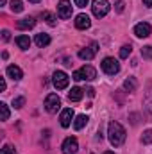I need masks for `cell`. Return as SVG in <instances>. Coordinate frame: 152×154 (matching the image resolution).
I'll return each mask as SVG.
<instances>
[{
  "label": "cell",
  "mask_w": 152,
  "mask_h": 154,
  "mask_svg": "<svg viewBox=\"0 0 152 154\" xmlns=\"http://www.w3.org/2000/svg\"><path fill=\"white\" fill-rule=\"evenodd\" d=\"M108 136H109V142H111L113 147H120L125 142V129H123V125L118 124V122H109Z\"/></svg>",
  "instance_id": "cell-1"
},
{
  "label": "cell",
  "mask_w": 152,
  "mask_h": 154,
  "mask_svg": "<svg viewBox=\"0 0 152 154\" xmlns=\"http://www.w3.org/2000/svg\"><path fill=\"white\" fill-rule=\"evenodd\" d=\"M111 5L108 0H93V5H91V11L97 18H104L108 13H109Z\"/></svg>",
  "instance_id": "cell-2"
},
{
  "label": "cell",
  "mask_w": 152,
  "mask_h": 154,
  "mask_svg": "<svg viewBox=\"0 0 152 154\" xmlns=\"http://www.w3.org/2000/svg\"><path fill=\"white\" fill-rule=\"evenodd\" d=\"M97 77V72H95V68L93 66H90V65H84L82 68H79L74 72V79L75 81H82V79H86V81H93Z\"/></svg>",
  "instance_id": "cell-3"
},
{
  "label": "cell",
  "mask_w": 152,
  "mask_h": 154,
  "mask_svg": "<svg viewBox=\"0 0 152 154\" xmlns=\"http://www.w3.org/2000/svg\"><path fill=\"white\" fill-rule=\"evenodd\" d=\"M61 108V99L57 93H48L45 99V111L47 113H56Z\"/></svg>",
  "instance_id": "cell-4"
},
{
  "label": "cell",
  "mask_w": 152,
  "mask_h": 154,
  "mask_svg": "<svg viewBox=\"0 0 152 154\" xmlns=\"http://www.w3.org/2000/svg\"><path fill=\"white\" fill-rule=\"evenodd\" d=\"M102 70L108 74V75H114L120 72V63L114 59V57H106L102 61Z\"/></svg>",
  "instance_id": "cell-5"
},
{
  "label": "cell",
  "mask_w": 152,
  "mask_h": 154,
  "mask_svg": "<svg viewBox=\"0 0 152 154\" xmlns=\"http://www.w3.org/2000/svg\"><path fill=\"white\" fill-rule=\"evenodd\" d=\"M68 75L65 74V72H61V70H57L54 75H52V82H54V86L57 88V90H65V88H68Z\"/></svg>",
  "instance_id": "cell-6"
},
{
  "label": "cell",
  "mask_w": 152,
  "mask_h": 154,
  "mask_svg": "<svg viewBox=\"0 0 152 154\" xmlns=\"http://www.w3.org/2000/svg\"><path fill=\"white\" fill-rule=\"evenodd\" d=\"M57 16L61 20H68L72 16V4L68 0H61L57 4Z\"/></svg>",
  "instance_id": "cell-7"
},
{
  "label": "cell",
  "mask_w": 152,
  "mask_h": 154,
  "mask_svg": "<svg viewBox=\"0 0 152 154\" xmlns=\"http://www.w3.org/2000/svg\"><path fill=\"white\" fill-rule=\"evenodd\" d=\"M63 154H75L77 149H79V143H77V138L74 136H68L65 142H63Z\"/></svg>",
  "instance_id": "cell-8"
},
{
  "label": "cell",
  "mask_w": 152,
  "mask_h": 154,
  "mask_svg": "<svg viewBox=\"0 0 152 154\" xmlns=\"http://www.w3.org/2000/svg\"><path fill=\"white\" fill-rule=\"evenodd\" d=\"M97 50H99V45H97V43H91L88 48H81V50H79V57H81V59L90 61V59H93V57H95Z\"/></svg>",
  "instance_id": "cell-9"
},
{
  "label": "cell",
  "mask_w": 152,
  "mask_h": 154,
  "mask_svg": "<svg viewBox=\"0 0 152 154\" xmlns=\"http://www.w3.org/2000/svg\"><path fill=\"white\" fill-rule=\"evenodd\" d=\"M150 23H147V22H141V23H136V27H134V34L138 36V38H149L150 36Z\"/></svg>",
  "instance_id": "cell-10"
},
{
  "label": "cell",
  "mask_w": 152,
  "mask_h": 154,
  "mask_svg": "<svg viewBox=\"0 0 152 154\" xmlns=\"http://www.w3.org/2000/svg\"><path fill=\"white\" fill-rule=\"evenodd\" d=\"M72 118H74V109H72V108H66V109H63V111H61L59 122H61V125H63V127H70Z\"/></svg>",
  "instance_id": "cell-11"
},
{
  "label": "cell",
  "mask_w": 152,
  "mask_h": 154,
  "mask_svg": "<svg viewBox=\"0 0 152 154\" xmlns=\"http://www.w3.org/2000/svg\"><path fill=\"white\" fill-rule=\"evenodd\" d=\"M90 25H91V20H90L88 14H77L75 16V27L77 29L84 31V29H88Z\"/></svg>",
  "instance_id": "cell-12"
},
{
  "label": "cell",
  "mask_w": 152,
  "mask_h": 154,
  "mask_svg": "<svg viewBox=\"0 0 152 154\" xmlns=\"http://www.w3.org/2000/svg\"><path fill=\"white\" fill-rule=\"evenodd\" d=\"M7 75L11 77L13 81H20L22 77H23V72H22V68L20 66H16V65H11V66H7Z\"/></svg>",
  "instance_id": "cell-13"
},
{
  "label": "cell",
  "mask_w": 152,
  "mask_h": 154,
  "mask_svg": "<svg viewBox=\"0 0 152 154\" xmlns=\"http://www.w3.org/2000/svg\"><path fill=\"white\" fill-rule=\"evenodd\" d=\"M82 95H84V90H81V88H77V86L68 91V99H70V102H77V100H81Z\"/></svg>",
  "instance_id": "cell-14"
},
{
  "label": "cell",
  "mask_w": 152,
  "mask_h": 154,
  "mask_svg": "<svg viewBox=\"0 0 152 154\" xmlns=\"http://www.w3.org/2000/svg\"><path fill=\"white\" fill-rule=\"evenodd\" d=\"M36 25V20L34 18H23V20H20L18 22V29H22V31H25V29H32Z\"/></svg>",
  "instance_id": "cell-15"
},
{
  "label": "cell",
  "mask_w": 152,
  "mask_h": 154,
  "mask_svg": "<svg viewBox=\"0 0 152 154\" xmlns=\"http://www.w3.org/2000/svg\"><path fill=\"white\" fill-rule=\"evenodd\" d=\"M16 45L22 48V50H27L29 47H31V39H29V36H16Z\"/></svg>",
  "instance_id": "cell-16"
},
{
  "label": "cell",
  "mask_w": 152,
  "mask_h": 154,
  "mask_svg": "<svg viewBox=\"0 0 152 154\" xmlns=\"http://www.w3.org/2000/svg\"><path fill=\"white\" fill-rule=\"evenodd\" d=\"M34 41H36V45H38V47H41V48H43V47H47V45L50 43V36H48V34H45V32H41V34H38V36H36V39H34Z\"/></svg>",
  "instance_id": "cell-17"
},
{
  "label": "cell",
  "mask_w": 152,
  "mask_h": 154,
  "mask_svg": "<svg viewBox=\"0 0 152 154\" xmlns=\"http://www.w3.org/2000/svg\"><path fill=\"white\" fill-rule=\"evenodd\" d=\"M86 124H88V116L86 115H79V116H75V120H74V127H75L77 131L82 129Z\"/></svg>",
  "instance_id": "cell-18"
},
{
  "label": "cell",
  "mask_w": 152,
  "mask_h": 154,
  "mask_svg": "<svg viewBox=\"0 0 152 154\" xmlns=\"http://www.w3.org/2000/svg\"><path fill=\"white\" fill-rule=\"evenodd\" d=\"M136 86H138V82H136V79H134V77H129V79H125V81H123V90H127V91H134V90H136Z\"/></svg>",
  "instance_id": "cell-19"
},
{
  "label": "cell",
  "mask_w": 152,
  "mask_h": 154,
  "mask_svg": "<svg viewBox=\"0 0 152 154\" xmlns=\"http://www.w3.org/2000/svg\"><path fill=\"white\" fill-rule=\"evenodd\" d=\"M11 11H13V13H22V11H23L22 0H11Z\"/></svg>",
  "instance_id": "cell-20"
},
{
  "label": "cell",
  "mask_w": 152,
  "mask_h": 154,
  "mask_svg": "<svg viewBox=\"0 0 152 154\" xmlns=\"http://www.w3.org/2000/svg\"><path fill=\"white\" fill-rule=\"evenodd\" d=\"M131 52H132V47H131V45H123V47L120 48V57H122V59H127V57L131 56Z\"/></svg>",
  "instance_id": "cell-21"
},
{
  "label": "cell",
  "mask_w": 152,
  "mask_h": 154,
  "mask_svg": "<svg viewBox=\"0 0 152 154\" xmlns=\"http://www.w3.org/2000/svg\"><path fill=\"white\" fill-rule=\"evenodd\" d=\"M0 118L2 120H7L9 118V108L5 102H0Z\"/></svg>",
  "instance_id": "cell-22"
},
{
  "label": "cell",
  "mask_w": 152,
  "mask_h": 154,
  "mask_svg": "<svg viewBox=\"0 0 152 154\" xmlns=\"http://www.w3.org/2000/svg\"><path fill=\"white\" fill-rule=\"evenodd\" d=\"M43 20H45L48 25H56V16H54L52 13H48V11L43 13Z\"/></svg>",
  "instance_id": "cell-23"
},
{
  "label": "cell",
  "mask_w": 152,
  "mask_h": 154,
  "mask_svg": "<svg viewBox=\"0 0 152 154\" xmlns=\"http://www.w3.org/2000/svg\"><path fill=\"white\" fill-rule=\"evenodd\" d=\"M141 143H143V145L152 143V129H147V131L143 133V136H141Z\"/></svg>",
  "instance_id": "cell-24"
},
{
  "label": "cell",
  "mask_w": 152,
  "mask_h": 154,
  "mask_svg": "<svg viewBox=\"0 0 152 154\" xmlns=\"http://www.w3.org/2000/svg\"><path fill=\"white\" fill-rule=\"evenodd\" d=\"M141 56H143V59H152V47L150 45H147V47L141 48Z\"/></svg>",
  "instance_id": "cell-25"
},
{
  "label": "cell",
  "mask_w": 152,
  "mask_h": 154,
  "mask_svg": "<svg viewBox=\"0 0 152 154\" xmlns=\"http://www.w3.org/2000/svg\"><path fill=\"white\" fill-rule=\"evenodd\" d=\"M23 104H25V99H23V97H16V99L13 100V106H14L16 109H20Z\"/></svg>",
  "instance_id": "cell-26"
},
{
  "label": "cell",
  "mask_w": 152,
  "mask_h": 154,
  "mask_svg": "<svg viewBox=\"0 0 152 154\" xmlns=\"http://www.w3.org/2000/svg\"><path fill=\"white\" fill-rule=\"evenodd\" d=\"M2 154H16V151H14L11 145H4V147H2Z\"/></svg>",
  "instance_id": "cell-27"
},
{
  "label": "cell",
  "mask_w": 152,
  "mask_h": 154,
  "mask_svg": "<svg viewBox=\"0 0 152 154\" xmlns=\"http://www.w3.org/2000/svg\"><path fill=\"white\" fill-rule=\"evenodd\" d=\"M2 39H4V41H9V39H11V32H9L7 29L2 31Z\"/></svg>",
  "instance_id": "cell-28"
},
{
  "label": "cell",
  "mask_w": 152,
  "mask_h": 154,
  "mask_svg": "<svg viewBox=\"0 0 152 154\" xmlns=\"http://www.w3.org/2000/svg\"><path fill=\"white\" fill-rule=\"evenodd\" d=\"M74 2H75L77 7H86L88 5V0H74Z\"/></svg>",
  "instance_id": "cell-29"
},
{
  "label": "cell",
  "mask_w": 152,
  "mask_h": 154,
  "mask_svg": "<svg viewBox=\"0 0 152 154\" xmlns=\"http://www.w3.org/2000/svg\"><path fill=\"white\" fill-rule=\"evenodd\" d=\"M116 11H118V13L123 11V0H118V2H116Z\"/></svg>",
  "instance_id": "cell-30"
},
{
  "label": "cell",
  "mask_w": 152,
  "mask_h": 154,
  "mask_svg": "<svg viewBox=\"0 0 152 154\" xmlns=\"http://www.w3.org/2000/svg\"><path fill=\"white\" fill-rule=\"evenodd\" d=\"M0 91H5V81H4V77L0 79Z\"/></svg>",
  "instance_id": "cell-31"
},
{
  "label": "cell",
  "mask_w": 152,
  "mask_h": 154,
  "mask_svg": "<svg viewBox=\"0 0 152 154\" xmlns=\"http://www.w3.org/2000/svg\"><path fill=\"white\" fill-rule=\"evenodd\" d=\"M86 91H88V95H90V97H95V90H93V88H88Z\"/></svg>",
  "instance_id": "cell-32"
},
{
  "label": "cell",
  "mask_w": 152,
  "mask_h": 154,
  "mask_svg": "<svg viewBox=\"0 0 152 154\" xmlns=\"http://www.w3.org/2000/svg\"><path fill=\"white\" fill-rule=\"evenodd\" d=\"M143 4H145L147 7H152V0H143Z\"/></svg>",
  "instance_id": "cell-33"
},
{
  "label": "cell",
  "mask_w": 152,
  "mask_h": 154,
  "mask_svg": "<svg viewBox=\"0 0 152 154\" xmlns=\"http://www.w3.org/2000/svg\"><path fill=\"white\" fill-rule=\"evenodd\" d=\"M29 2H32V4H38L39 0H29Z\"/></svg>",
  "instance_id": "cell-34"
},
{
  "label": "cell",
  "mask_w": 152,
  "mask_h": 154,
  "mask_svg": "<svg viewBox=\"0 0 152 154\" xmlns=\"http://www.w3.org/2000/svg\"><path fill=\"white\" fill-rule=\"evenodd\" d=\"M104 154H114V152H109V151H108V152H104Z\"/></svg>",
  "instance_id": "cell-35"
}]
</instances>
